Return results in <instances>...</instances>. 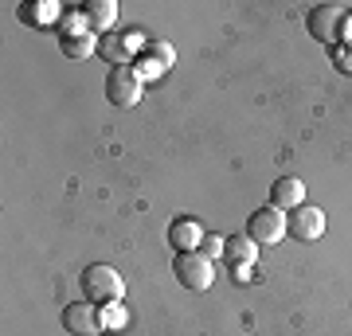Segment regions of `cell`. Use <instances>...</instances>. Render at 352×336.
I'll return each mask as SVG.
<instances>
[{
	"label": "cell",
	"instance_id": "cell-4",
	"mask_svg": "<svg viewBox=\"0 0 352 336\" xmlns=\"http://www.w3.org/2000/svg\"><path fill=\"white\" fill-rule=\"evenodd\" d=\"M286 235H289L286 212H278L270 203L258 208V212H251V219H247V238H251L254 247H278Z\"/></svg>",
	"mask_w": 352,
	"mask_h": 336
},
{
	"label": "cell",
	"instance_id": "cell-8",
	"mask_svg": "<svg viewBox=\"0 0 352 336\" xmlns=\"http://www.w3.org/2000/svg\"><path fill=\"white\" fill-rule=\"evenodd\" d=\"M204 227L200 219H192V215H176L173 223H168V247L176 254H188V250H200L204 247Z\"/></svg>",
	"mask_w": 352,
	"mask_h": 336
},
{
	"label": "cell",
	"instance_id": "cell-7",
	"mask_svg": "<svg viewBox=\"0 0 352 336\" xmlns=\"http://www.w3.org/2000/svg\"><path fill=\"white\" fill-rule=\"evenodd\" d=\"M286 227H289V238L294 243H317L325 235V212L314 208V203H302L286 215Z\"/></svg>",
	"mask_w": 352,
	"mask_h": 336
},
{
	"label": "cell",
	"instance_id": "cell-17",
	"mask_svg": "<svg viewBox=\"0 0 352 336\" xmlns=\"http://www.w3.org/2000/svg\"><path fill=\"white\" fill-rule=\"evenodd\" d=\"M138 75L141 78H157V75H164V67L157 59H153V55H145V51H141V59H138Z\"/></svg>",
	"mask_w": 352,
	"mask_h": 336
},
{
	"label": "cell",
	"instance_id": "cell-19",
	"mask_svg": "<svg viewBox=\"0 0 352 336\" xmlns=\"http://www.w3.org/2000/svg\"><path fill=\"white\" fill-rule=\"evenodd\" d=\"M337 71H344V75H352V47H337Z\"/></svg>",
	"mask_w": 352,
	"mask_h": 336
},
{
	"label": "cell",
	"instance_id": "cell-9",
	"mask_svg": "<svg viewBox=\"0 0 352 336\" xmlns=\"http://www.w3.org/2000/svg\"><path fill=\"white\" fill-rule=\"evenodd\" d=\"M340 24H344V12H340L337 4H317L314 12H309V36L321 39V43H337Z\"/></svg>",
	"mask_w": 352,
	"mask_h": 336
},
{
	"label": "cell",
	"instance_id": "cell-3",
	"mask_svg": "<svg viewBox=\"0 0 352 336\" xmlns=\"http://www.w3.org/2000/svg\"><path fill=\"white\" fill-rule=\"evenodd\" d=\"M145 94V78L138 75V67H110L106 75V98L118 106V110H133Z\"/></svg>",
	"mask_w": 352,
	"mask_h": 336
},
{
	"label": "cell",
	"instance_id": "cell-13",
	"mask_svg": "<svg viewBox=\"0 0 352 336\" xmlns=\"http://www.w3.org/2000/svg\"><path fill=\"white\" fill-rule=\"evenodd\" d=\"M59 47H63L67 59H90V55H98V36L87 32V36H67L59 39Z\"/></svg>",
	"mask_w": 352,
	"mask_h": 336
},
{
	"label": "cell",
	"instance_id": "cell-1",
	"mask_svg": "<svg viewBox=\"0 0 352 336\" xmlns=\"http://www.w3.org/2000/svg\"><path fill=\"white\" fill-rule=\"evenodd\" d=\"M82 293L94 305H113V301H122V293H126V282H122V274L113 266L94 262V266L82 270Z\"/></svg>",
	"mask_w": 352,
	"mask_h": 336
},
{
	"label": "cell",
	"instance_id": "cell-18",
	"mask_svg": "<svg viewBox=\"0 0 352 336\" xmlns=\"http://www.w3.org/2000/svg\"><path fill=\"white\" fill-rule=\"evenodd\" d=\"M204 254H208V258H223V254H227V238H219V235H208V238H204Z\"/></svg>",
	"mask_w": 352,
	"mask_h": 336
},
{
	"label": "cell",
	"instance_id": "cell-5",
	"mask_svg": "<svg viewBox=\"0 0 352 336\" xmlns=\"http://www.w3.org/2000/svg\"><path fill=\"white\" fill-rule=\"evenodd\" d=\"M138 47H141V36H133V32H106V36H98V55L110 59L113 67H133L141 59Z\"/></svg>",
	"mask_w": 352,
	"mask_h": 336
},
{
	"label": "cell",
	"instance_id": "cell-11",
	"mask_svg": "<svg viewBox=\"0 0 352 336\" xmlns=\"http://www.w3.org/2000/svg\"><path fill=\"white\" fill-rule=\"evenodd\" d=\"M59 16H63V4H55V0H24L20 4V24L28 27H59Z\"/></svg>",
	"mask_w": 352,
	"mask_h": 336
},
{
	"label": "cell",
	"instance_id": "cell-16",
	"mask_svg": "<svg viewBox=\"0 0 352 336\" xmlns=\"http://www.w3.org/2000/svg\"><path fill=\"white\" fill-rule=\"evenodd\" d=\"M145 55H153V59L161 63L164 71L176 63V51H173V43H145Z\"/></svg>",
	"mask_w": 352,
	"mask_h": 336
},
{
	"label": "cell",
	"instance_id": "cell-14",
	"mask_svg": "<svg viewBox=\"0 0 352 336\" xmlns=\"http://www.w3.org/2000/svg\"><path fill=\"white\" fill-rule=\"evenodd\" d=\"M231 266H251L254 258H258V247H254L247 235H239V238H227V254H223Z\"/></svg>",
	"mask_w": 352,
	"mask_h": 336
},
{
	"label": "cell",
	"instance_id": "cell-21",
	"mask_svg": "<svg viewBox=\"0 0 352 336\" xmlns=\"http://www.w3.org/2000/svg\"><path fill=\"white\" fill-rule=\"evenodd\" d=\"M251 274H254L251 266H235V282H251Z\"/></svg>",
	"mask_w": 352,
	"mask_h": 336
},
{
	"label": "cell",
	"instance_id": "cell-20",
	"mask_svg": "<svg viewBox=\"0 0 352 336\" xmlns=\"http://www.w3.org/2000/svg\"><path fill=\"white\" fill-rule=\"evenodd\" d=\"M340 39H344V43H352V16H344V24H340Z\"/></svg>",
	"mask_w": 352,
	"mask_h": 336
},
{
	"label": "cell",
	"instance_id": "cell-12",
	"mask_svg": "<svg viewBox=\"0 0 352 336\" xmlns=\"http://www.w3.org/2000/svg\"><path fill=\"white\" fill-rule=\"evenodd\" d=\"M82 16H87V24L94 36H106L118 24V0H87L82 4Z\"/></svg>",
	"mask_w": 352,
	"mask_h": 336
},
{
	"label": "cell",
	"instance_id": "cell-2",
	"mask_svg": "<svg viewBox=\"0 0 352 336\" xmlns=\"http://www.w3.org/2000/svg\"><path fill=\"white\" fill-rule=\"evenodd\" d=\"M173 274L184 289L204 293V289H212V282H215V262L208 258L204 250H188V254H176L173 258Z\"/></svg>",
	"mask_w": 352,
	"mask_h": 336
},
{
	"label": "cell",
	"instance_id": "cell-15",
	"mask_svg": "<svg viewBox=\"0 0 352 336\" xmlns=\"http://www.w3.org/2000/svg\"><path fill=\"white\" fill-rule=\"evenodd\" d=\"M90 32V24H87V16H82V8H71V12L59 20V39H67V36H87Z\"/></svg>",
	"mask_w": 352,
	"mask_h": 336
},
{
	"label": "cell",
	"instance_id": "cell-6",
	"mask_svg": "<svg viewBox=\"0 0 352 336\" xmlns=\"http://www.w3.org/2000/svg\"><path fill=\"white\" fill-rule=\"evenodd\" d=\"M63 328L71 336H102L106 317L98 313L94 301H71V305L63 309Z\"/></svg>",
	"mask_w": 352,
	"mask_h": 336
},
{
	"label": "cell",
	"instance_id": "cell-10",
	"mask_svg": "<svg viewBox=\"0 0 352 336\" xmlns=\"http://www.w3.org/2000/svg\"><path fill=\"white\" fill-rule=\"evenodd\" d=\"M302 203H305V184L298 176H278L274 184H270V208L294 212V208H302Z\"/></svg>",
	"mask_w": 352,
	"mask_h": 336
}]
</instances>
